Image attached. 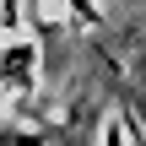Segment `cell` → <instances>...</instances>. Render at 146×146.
Returning a JSON list of instances; mask_svg holds the SVG:
<instances>
[{"instance_id":"1","label":"cell","mask_w":146,"mask_h":146,"mask_svg":"<svg viewBox=\"0 0 146 146\" xmlns=\"http://www.w3.org/2000/svg\"><path fill=\"white\" fill-rule=\"evenodd\" d=\"M0 146H87L81 125H5Z\"/></svg>"},{"instance_id":"2","label":"cell","mask_w":146,"mask_h":146,"mask_svg":"<svg viewBox=\"0 0 146 146\" xmlns=\"http://www.w3.org/2000/svg\"><path fill=\"white\" fill-rule=\"evenodd\" d=\"M103 146H130V119H108L103 125Z\"/></svg>"}]
</instances>
